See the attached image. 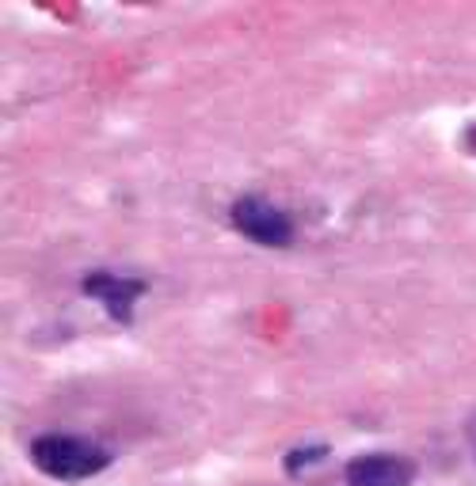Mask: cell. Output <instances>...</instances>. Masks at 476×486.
I'll use <instances>...</instances> for the list:
<instances>
[{"label": "cell", "instance_id": "cell-1", "mask_svg": "<svg viewBox=\"0 0 476 486\" xmlns=\"http://www.w3.org/2000/svg\"><path fill=\"white\" fill-rule=\"evenodd\" d=\"M31 460L39 472L61 482H77V479H92L111 464V453L104 445H92L84 437H69V433H46L31 445Z\"/></svg>", "mask_w": 476, "mask_h": 486}, {"label": "cell", "instance_id": "cell-2", "mask_svg": "<svg viewBox=\"0 0 476 486\" xmlns=\"http://www.w3.org/2000/svg\"><path fill=\"white\" fill-rule=\"evenodd\" d=\"M229 217H233V229L248 236L252 243H260V248H290V239H294L290 213H282L279 205L267 198H256V194L236 198Z\"/></svg>", "mask_w": 476, "mask_h": 486}, {"label": "cell", "instance_id": "cell-3", "mask_svg": "<svg viewBox=\"0 0 476 486\" xmlns=\"http://www.w3.org/2000/svg\"><path fill=\"white\" fill-rule=\"evenodd\" d=\"M416 464L404 456L373 453L347 464V486H412Z\"/></svg>", "mask_w": 476, "mask_h": 486}, {"label": "cell", "instance_id": "cell-4", "mask_svg": "<svg viewBox=\"0 0 476 486\" xmlns=\"http://www.w3.org/2000/svg\"><path fill=\"white\" fill-rule=\"evenodd\" d=\"M80 289L88 292V297H96L99 304H104L114 320H130V311L133 304H138L142 297V282H133V277H118V274H104V270H96L88 274L80 282Z\"/></svg>", "mask_w": 476, "mask_h": 486}]
</instances>
